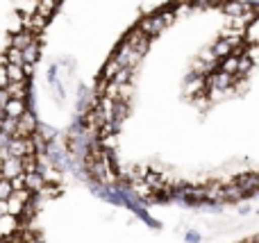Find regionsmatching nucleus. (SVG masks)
Masks as SVG:
<instances>
[{
  "mask_svg": "<svg viewBox=\"0 0 259 243\" xmlns=\"http://www.w3.org/2000/svg\"><path fill=\"white\" fill-rule=\"evenodd\" d=\"M16 121H18V118L5 116L3 121H0V130H3L5 134H9V136H16Z\"/></svg>",
  "mask_w": 259,
  "mask_h": 243,
  "instance_id": "nucleus-14",
  "label": "nucleus"
},
{
  "mask_svg": "<svg viewBox=\"0 0 259 243\" xmlns=\"http://www.w3.org/2000/svg\"><path fill=\"white\" fill-rule=\"evenodd\" d=\"M25 189H30L32 193H39L46 189V175L39 171L34 173H25Z\"/></svg>",
  "mask_w": 259,
  "mask_h": 243,
  "instance_id": "nucleus-7",
  "label": "nucleus"
},
{
  "mask_svg": "<svg viewBox=\"0 0 259 243\" xmlns=\"http://www.w3.org/2000/svg\"><path fill=\"white\" fill-rule=\"evenodd\" d=\"M36 39H39V36H34L30 30H18V32H14V34H12V39H9V45L23 50V48H27V45H30L32 41H36Z\"/></svg>",
  "mask_w": 259,
  "mask_h": 243,
  "instance_id": "nucleus-5",
  "label": "nucleus"
},
{
  "mask_svg": "<svg viewBox=\"0 0 259 243\" xmlns=\"http://www.w3.org/2000/svg\"><path fill=\"white\" fill-rule=\"evenodd\" d=\"M12 189L14 191H21V189H25V173H21V175H16V177H12Z\"/></svg>",
  "mask_w": 259,
  "mask_h": 243,
  "instance_id": "nucleus-16",
  "label": "nucleus"
},
{
  "mask_svg": "<svg viewBox=\"0 0 259 243\" xmlns=\"http://www.w3.org/2000/svg\"><path fill=\"white\" fill-rule=\"evenodd\" d=\"M5 114H7L9 118H21L23 114L27 112V103L25 100H21V98H9L7 100V105H5Z\"/></svg>",
  "mask_w": 259,
  "mask_h": 243,
  "instance_id": "nucleus-6",
  "label": "nucleus"
},
{
  "mask_svg": "<svg viewBox=\"0 0 259 243\" xmlns=\"http://www.w3.org/2000/svg\"><path fill=\"white\" fill-rule=\"evenodd\" d=\"M3 71H5V75H7V82H23V80H27L25 68L18 66V64H5Z\"/></svg>",
  "mask_w": 259,
  "mask_h": 243,
  "instance_id": "nucleus-9",
  "label": "nucleus"
},
{
  "mask_svg": "<svg viewBox=\"0 0 259 243\" xmlns=\"http://www.w3.org/2000/svg\"><path fill=\"white\" fill-rule=\"evenodd\" d=\"M12 182L7 180V177H0V200H7L9 196H12Z\"/></svg>",
  "mask_w": 259,
  "mask_h": 243,
  "instance_id": "nucleus-15",
  "label": "nucleus"
},
{
  "mask_svg": "<svg viewBox=\"0 0 259 243\" xmlns=\"http://www.w3.org/2000/svg\"><path fill=\"white\" fill-rule=\"evenodd\" d=\"M9 157H25V155H36L34 153V141L32 136H12L7 145Z\"/></svg>",
  "mask_w": 259,
  "mask_h": 243,
  "instance_id": "nucleus-1",
  "label": "nucleus"
},
{
  "mask_svg": "<svg viewBox=\"0 0 259 243\" xmlns=\"http://www.w3.org/2000/svg\"><path fill=\"white\" fill-rule=\"evenodd\" d=\"M5 64H18V66H23V50H18V48H14V45H9L7 50H5V55H3V66Z\"/></svg>",
  "mask_w": 259,
  "mask_h": 243,
  "instance_id": "nucleus-12",
  "label": "nucleus"
},
{
  "mask_svg": "<svg viewBox=\"0 0 259 243\" xmlns=\"http://www.w3.org/2000/svg\"><path fill=\"white\" fill-rule=\"evenodd\" d=\"M9 141H12V136H9V134H5V132L0 130V148H7V145H9Z\"/></svg>",
  "mask_w": 259,
  "mask_h": 243,
  "instance_id": "nucleus-17",
  "label": "nucleus"
},
{
  "mask_svg": "<svg viewBox=\"0 0 259 243\" xmlns=\"http://www.w3.org/2000/svg\"><path fill=\"white\" fill-rule=\"evenodd\" d=\"M36 125H39V123H36V116L27 109V112L16 121V136H32L36 130Z\"/></svg>",
  "mask_w": 259,
  "mask_h": 243,
  "instance_id": "nucleus-2",
  "label": "nucleus"
},
{
  "mask_svg": "<svg viewBox=\"0 0 259 243\" xmlns=\"http://www.w3.org/2000/svg\"><path fill=\"white\" fill-rule=\"evenodd\" d=\"M59 0H36V14H41L44 18H50L55 14V9H57Z\"/></svg>",
  "mask_w": 259,
  "mask_h": 243,
  "instance_id": "nucleus-11",
  "label": "nucleus"
},
{
  "mask_svg": "<svg viewBox=\"0 0 259 243\" xmlns=\"http://www.w3.org/2000/svg\"><path fill=\"white\" fill-rule=\"evenodd\" d=\"M7 100H9L7 89H5V86H0V107H5V105H7Z\"/></svg>",
  "mask_w": 259,
  "mask_h": 243,
  "instance_id": "nucleus-18",
  "label": "nucleus"
},
{
  "mask_svg": "<svg viewBox=\"0 0 259 243\" xmlns=\"http://www.w3.org/2000/svg\"><path fill=\"white\" fill-rule=\"evenodd\" d=\"M39 55H41V45H39V39H36V41H32L27 48H23V62L34 66V64L39 62Z\"/></svg>",
  "mask_w": 259,
  "mask_h": 243,
  "instance_id": "nucleus-10",
  "label": "nucleus"
},
{
  "mask_svg": "<svg viewBox=\"0 0 259 243\" xmlns=\"http://www.w3.org/2000/svg\"><path fill=\"white\" fill-rule=\"evenodd\" d=\"M21 173H23V157H7L0 164V177L12 180V177L21 175Z\"/></svg>",
  "mask_w": 259,
  "mask_h": 243,
  "instance_id": "nucleus-4",
  "label": "nucleus"
},
{
  "mask_svg": "<svg viewBox=\"0 0 259 243\" xmlns=\"http://www.w3.org/2000/svg\"><path fill=\"white\" fill-rule=\"evenodd\" d=\"M5 116H7V114H5V109H3V107H0V121H3V118H5Z\"/></svg>",
  "mask_w": 259,
  "mask_h": 243,
  "instance_id": "nucleus-20",
  "label": "nucleus"
},
{
  "mask_svg": "<svg viewBox=\"0 0 259 243\" xmlns=\"http://www.w3.org/2000/svg\"><path fill=\"white\" fill-rule=\"evenodd\" d=\"M9 157V153H7V148H0V164L5 162V159Z\"/></svg>",
  "mask_w": 259,
  "mask_h": 243,
  "instance_id": "nucleus-19",
  "label": "nucleus"
},
{
  "mask_svg": "<svg viewBox=\"0 0 259 243\" xmlns=\"http://www.w3.org/2000/svg\"><path fill=\"white\" fill-rule=\"evenodd\" d=\"M7 93L9 98H21V100H27V93H30V84H27V80L23 82H7Z\"/></svg>",
  "mask_w": 259,
  "mask_h": 243,
  "instance_id": "nucleus-8",
  "label": "nucleus"
},
{
  "mask_svg": "<svg viewBox=\"0 0 259 243\" xmlns=\"http://www.w3.org/2000/svg\"><path fill=\"white\" fill-rule=\"evenodd\" d=\"M18 230H21L18 216H12V214H3V216H0V239H9V236H14Z\"/></svg>",
  "mask_w": 259,
  "mask_h": 243,
  "instance_id": "nucleus-3",
  "label": "nucleus"
},
{
  "mask_svg": "<svg viewBox=\"0 0 259 243\" xmlns=\"http://www.w3.org/2000/svg\"><path fill=\"white\" fill-rule=\"evenodd\" d=\"M23 209H25V203L12 191V196L7 198V214H12V216H21Z\"/></svg>",
  "mask_w": 259,
  "mask_h": 243,
  "instance_id": "nucleus-13",
  "label": "nucleus"
}]
</instances>
